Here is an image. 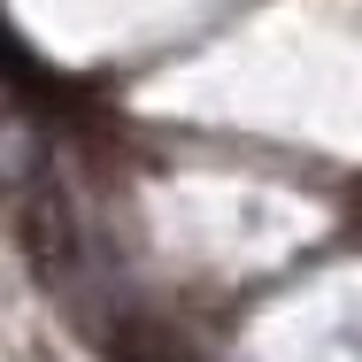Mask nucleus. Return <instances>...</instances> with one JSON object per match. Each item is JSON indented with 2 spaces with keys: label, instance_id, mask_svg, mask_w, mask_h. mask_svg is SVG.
<instances>
[{
  "label": "nucleus",
  "instance_id": "f257e3e1",
  "mask_svg": "<svg viewBox=\"0 0 362 362\" xmlns=\"http://www.w3.org/2000/svg\"><path fill=\"white\" fill-rule=\"evenodd\" d=\"M39 162H47L39 132H31L23 116H0V193H23V185H39Z\"/></svg>",
  "mask_w": 362,
  "mask_h": 362
}]
</instances>
